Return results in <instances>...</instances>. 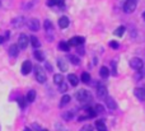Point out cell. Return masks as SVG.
<instances>
[{
    "label": "cell",
    "instance_id": "30bf717a",
    "mask_svg": "<svg viewBox=\"0 0 145 131\" xmlns=\"http://www.w3.org/2000/svg\"><path fill=\"white\" fill-rule=\"evenodd\" d=\"M105 101H106V104H107V107L111 109V111H115L116 109V102H115V99L113 98H111V97H106L105 98Z\"/></svg>",
    "mask_w": 145,
    "mask_h": 131
},
{
    "label": "cell",
    "instance_id": "e575fe53",
    "mask_svg": "<svg viewBox=\"0 0 145 131\" xmlns=\"http://www.w3.org/2000/svg\"><path fill=\"white\" fill-rule=\"evenodd\" d=\"M55 129H56V131H68L63 124H55Z\"/></svg>",
    "mask_w": 145,
    "mask_h": 131
},
{
    "label": "cell",
    "instance_id": "836d02e7",
    "mask_svg": "<svg viewBox=\"0 0 145 131\" xmlns=\"http://www.w3.org/2000/svg\"><path fill=\"white\" fill-rule=\"evenodd\" d=\"M138 71H139V73L135 75V79H136V80H140V79L145 75V70H143V69H140V70H138Z\"/></svg>",
    "mask_w": 145,
    "mask_h": 131
},
{
    "label": "cell",
    "instance_id": "484cf974",
    "mask_svg": "<svg viewBox=\"0 0 145 131\" xmlns=\"http://www.w3.org/2000/svg\"><path fill=\"white\" fill-rule=\"evenodd\" d=\"M69 102H70V96H68V94H65V96L61 98V102H60V106L64 107L65 104H68Z\"/></svg>",
    "mask_w": 145,
    "mask_h": 131
},
{
    "label": "cell",
    "instance_id": "5bb4252c",
    "mask_svg": "<svg viewBox=\"0 0 145 131\" xmlns=\"http://www.w3.org/2000/svg\"><path fill=\"white\" fill-rule=\"evenodd\" d=\"M57 66H59V69H60L61 71H68V69H69L68 63H66L64 59H59L57 60Z\"/></svg>",
    "mask_w": 145,
    "mask_h": 131
},
{
    "label": "cell",
    "instance_id": "d4e9b609",
    "mask_svg": "<svg viewBox=\"0 0 145 131\" xmlns=\"http://www.w3.org/2000/svg\"><path fill=\"white\" fill-rule=\"evenodd\" d=\"M36 99V92L35 91H29L27 94V102H33Z\"/></svg>",
    "mask_w": 145,
    "mask_h": 131
},
{
    "label": "cell",
    "instance_id": "f6af8a7d",
    "mask_svg": "<svg viewBox=\"0 0 145 131\" xmlns=\"http://www.w3.org/2000/svg\"><path fill=\"white\" fill-rule=\"evenodd\" d=\"M0 5H1V3H0Z\"/></svg>",
    "mask_w": 145,
    "mask_h": 131
},
{
    "label": "cell",
    "instance_id": "e0dca14e",
    "mask_svg": "<svg viewBox=\"0 0 145 131\" xmlns=\"http://www.w3.org/2000/svg\"><path fill=\"white\" fill-rule=\"evenodd\" d=\"M99 75H101V78L107 79L108 75H110V70H108V68H106V66H102V68L99 69Z\"/></svg>",
    "mask_w": 145,
    "mask_h": 131
},
{
    "label": "cell",
    "instance_id": "ab89813d",
    "mask_svg": "<svg viewBox=\"0 0 145 131\" xmlns=\"http://www.w3.org/2000/svg\"><path fill=\"white\" fill-rule=\"evenodd\" d=\"M46 69H47L48 71H52V66H51L48 63H46Z\"/></svg>",
    "mask_w": 145,
    "mask_h": 131
},
{
    "label": "cell",
    "instance_id": "ffe728a7",
    "mask_svg": "<svg viewBox=\"0 0 145 131\" xmlns=\"http://www.w3.org/2000/svg\"><path fill=\"white\" fill-rule=\"evenodd\" d=\"M59 48H60L61 51H66V52H68V51L70 50V45H69V42H65V41H61V42L59 43Z\"/></svg>",
    "mask_w": 145,
    "mask_h": 131
},
{
    "label": "cell",
    "instance_id": "3957f363",
    "mask_svg": "<svg viewBox=\"0 0 145 131\" xmlns=\"http://www.w3.org/2000/svg\"><path fill=\"white\" fill-rule=\"evenodd\" d=\"M138 7V0H126L123 4V12L125 13H133Z\"/></svg>",
    "mask_w": 145,
    "mask_h": 131
},
{
    "label": "cell",
    "instance_id": "f35d334b",
    "mask_svg": "<svg viewBox=\"0 0 145 131\" xmlns=\"http://www.w3.org/2000/svg\"><path fill=\"white\" fill-rule=\"evenodd\" d=\"M111 65H112V74H113V75H116V74H117V70H116V63H115V61H112V63H111Z\"/></svg>",
    "mask_w": 145,
    "mask_h": 131
},
{
    "label": "cell",
    "instance_id": "7a4b0ae2",
    "mask_svg": "<svg viewBox=\"0 0 145 131\" xmlns=\"http://www.w3.org/2000/svg\"><path fill=\"white\" fill-rule=\"evenodd\" d=\"M35 76H36V80L38 83H45L46 81V74H45V70H43L41 66H35Z\"/></svg>",
    "mask_w": 145,
    "mask_h": 131
},
{
    "label": "cell",
    "instance_id": "cb8c5ba5",
    "mask_svg": "<svg viewBox=\"0 0 145 131\" xmlns=\"http://www.w3.org/2000/svg\"><path fill=\"white\" fill-rule=\"evenodd\" d=\"M95 127H97L98 131H107V127H106L105 122L103 121H97L95 122Z\"/></svg>",
    "mask_w": 145,
    "mask_h": 131
},
{
    "label": "cell",
    "instance_id": "44dd1931",
    "mask_svg": "<svg viewBox=\"0 0 145 131\" xmlns=\"http://www.w3.org/2000/svg\"><path fill=\"white\" fill-rule=\"evenodd\" d=\"M33 55H35V57L37 59L38 61H43V60H45V53H43L42 51H40V50H36Z\"/></svg>",
    "mask_w": 145,
    "mask_h": 131
},
{
    "label": "cell",
    "instance_id": "f546056e",
    "mask_svg": "<svg viewBox=\"0 0 145 131\" xmlns=\"http://www.w3.org/2000/svg\"><path fill=\"white\" fill-rule=\"evenodd\" d=\"M69 60H70V63L74 64V65H79V64H80V60L76 57V56H74V55L69 56Z\"/></svg>",
    "mask_w": 145,
    "mask_h": 131
},
{
    "label": "cell",
    "instance_id": "74e56055",
    "mask_svg": "<svg viewBox=\"0 0 145 131\" xmlns=\"http://www.w3.org/2000/svg\"><path fill=\"white\" fill-rule=\"evenodd\" d=\"M80 131H93V130H92V126H90V125H85V126L82 127Z\"/></svg>",
    "mask_w": 145,
    "mask_h": 131
},
{
    "label": "cell",
    "instance_id": "d590c367",
    "mask_svg": "<svg viewBox=\"0 0 145 131\" xmlns=\"http://www.w3.org/2000/svg\"><path fill=\"white\" fill-rule=\"evenodd\" d=\"M25 101H27V99L22 98V97H20V98L18 99V103H19V106L22 107V108H24V107H25Z\"/></svg>",
    "mask_w": 145,
    "mask_h": 131
},
{
    "label": "cell",
    "instance_id": "8fae6325",
    "mask_svg": "<svg viewBox=\"0 0 145 131\" xmlns=\"http://www.w3.org/2000/svg\"><path fill=\"white\" fill-rule=\"evenodd\" d=\"M134 94L136 96V98L140 99V101H145V89L143 88H136L134 91Z\"/></svg>",
    "mask_w": 145,
    "mask_h": 131
},
{
    "label": "cell",
    "instance_id": "2e32d148",
    "mask_svg": "<svg viewBox=\"0 0 145 131\" xmlns=\"http://www.w3.org/2000/svg\"><path fill=\"white\" fill-rule=\"evenodd\" d=\"M69 18L68 17H61L60 19H59V25H60V28H68V25H69Z\"/></svg>",
    "mask_w": 145,
    "mask_h": 131
},
{
    "label": "cell",
    "instance_id": "ac0fdd59",
    "mask_svg": "<svg viewBox=\"0 0 145 131\" xmlns=\"http://www.w3.org/2000/svg\"><path fill=\"white\" fill-rule=\"evenodd\" d=\"M29 42H31V45H32L35 48H38V47H40V45H41L40 41H38V38L36 37V36H31V37H29Z\"/></svg>",
    "mask_w": 145,
    "mask_h": 131
},
{
    "label": "cell",
    "instance_id": "60d3db41",
    "mask_svg": "<svg viewBox=\"0 0 145 131\" xmlns=\"http://www.w3.org/2000/svg\"><path fill=\"white\" fill-rule=\"evenodd\" d=\"M78 52H79L80 55H84V50H83V47H80V46H79V48H78Z\"/></svg>",
    "mask_w": 145,
    "mask_h": 131
},
{
    "label": "cell",
    "instance_id": "4316f807",
    "mask_svg": "<svg viewBox=\"0 0 145 131\" xmlns=\"http://www.w3.org/2000/svg\"><path fill=\"white\" fill-rule=\"evenodd\" d=\"M85 111H87V113H88V117H95V116H97V112H95L94 108L87 107V108H85Z\"/></svg>",
    "mask_w": 145,
    "mask_h": 131
},
{
    "label": "cell",
    "instance_id": "9a60e30c",
    "mask_svg": "<svg viewBox=\"0 0 145 131\" xmlns=\"http://www.w3.org/2000/svg\"><path fill=\"white\" fill-rule=\"evenodd\" d=\"M68 80H69V83H70L72 87H76L78 83H79V79H78V76L75 75V74H69V75H68Z\"/></svg>",
    "mask_w": 145,
    "mask_h": 131
},
{
    "label": "cell",
    "instance_id": "277c9868",
    "mask_svg": "<svg viewBox=\"0 0 145 131\" xmlns=\"http://www.w3.org/2000/svg\"><path fill=\"white\" fill-rule=\"evenodd\" d=\"M130 66L134 69V70H140V69H143V66H144V63H143V60L141 59H139V57H134V59H131V61H130Z\"/></svg>",
    "mask_w": 145,
    "mask_h": 131
},
{
    "label": "cell",
    "instance_id": "1f68e13d",
    "mask_svg": "<svg viewBox=\"0 0 145 131\" xmlns=\"http://www.w3.org/2000/svg\"><path fill=\"white\" fill-rule=\"evenodd\" d=\"M59 91H60L61 93H65V92L68 91V85H66V83H64V81H63V83L59 85Z\"/></svg>",
    "mask_w": 145,
    "mask_h": 131
},
{
    "label": "cell",
    "instance_id": "b9f144b4",
    "mask_svg": "<svg viewBox=\"0 0 145 131\" xmlns=\"http://www.w3.org/2000/svg\"><path fill=\"white\" fill-rule=\"evenodd\" d=\"M4 41H5V38H4V37H1V36H0V45H1V43L4 42Z\"/></svg>",
    "mask_w": 145,
    "mask_h": 131
},
{
    "label": "cell",
    "instance_id": "f1b7e54d",
    "mask_svg": "<svg viewBox=\"0 0 145 131\" xmlns=\"http://www.w3.org/2000/svg\"><path fill=\"white\" fill-rule=\"evenodd\" d=\"M82 81L83 83H85V84H88L90 81V75L88 73H83L82 74Z\"/></svg>",
    "mask_w": 145,
    "mask_h": 131
},
{
    "label": "cell",
    "instance_id": "7bdbcfd3",
    "mask_svg": "<svg viewBox=\"0 0 145 131\" xmlns=\"http://www.w3.org/2000/svg\"><path fill=\"white\" fill-rule=\"evenodd\" d=\"M143 18H144V20H145V12H144V14H143Z\"/></svg>",
    "mask_w": 145,
    "mask_h": 131
},
{
    "label": "cell",
    "instance_id": "d6a6232c",
    "mask_svg": "<svg viewBox=\"0 0 145 131\" xmlns=\"http://www.w3.org/2000/svg\"><path fill=\"white\" fill-rule=\"evenodd\" d=\"M94 109H95V112H97V115L98 113H103V112H105V108H103L102 104H95Z\"/></svg>",
    "mask_w": 145,
    "mask_h": 131
},
{
    "label": "cell",
    "instance_id": "7402d4cb",
    "mask_svg": "<svg viewBox=\"0 0 145 131\" xmlns=\"http://www.w3.org/2000/svg\"><path fill=\"white\" fill-rule=\"evenodd\" d=\"M63 81H64V76L61 75V74H56V75H54V83H55V84L60 85Z\"/></svg>",
    "mask_w": 145,
    "mask_h": 131
},
{
    "label": "cell",
    "instance_id": "ba28073f",
    "mask_svg": "<svg viewBox=\"0 0 145 131\" xmlns=\"http://www.w3.org/2000/svg\"><path fill=\"white\" fill-rule=\"evenodd\" d=\"M32 70V63L29 60H25L24 63L22 64V74L23 75H28Z\"/></svg>",
    "mask_w": 145,
    "mask_h": 131
},
{
    "label": "cell",
    "instance_id": "5b68a950",
    "mask_svg": "<svg viewBox=\"0 0 145 131\" xmlns=\"http://www.w3.org/2000/svg\"><path fill=\"white\" fill-rule=\"evenodd\" d=\"M28 43H29V38L25 35H20L19 38H18V47H19L20 50H25Z\"/></svg>",
    "mask_w": 145,
    "mask_h": 131
},
{
    "label": "cell",
    "instance_id": "83f0119b",
    "mask_svg": "<svg viewBox=\"0 0 145 131\" xmlns=\"http://www.w3.org/2000/svg\"><path fill=\"white\" fill-rule=\"evenodd\" d=\"M125 29H126V28L123 27V25H120V27H118L117 29H116V31H115V32H113V33H115L116 36H118V37H121V36L123 35V32H125Z\"/></svg>",
    "mask_w": 145,
    "mask_h": 131
},
{
    "label": "cell",
    "instance_id": "d6986e66",
    "mask_svg": "<svg viewBox=\"0 0 145 131\" xmlns=\"http://www.w3.org/2000/svg\"><path fill=\"white\" fill-rule=\"evenodd\" d=\"M48 7H54V5H59V7H64V0H47Z\"/></svg>",
    "mask_w": 145,
    "mask_h": 131
},
{
    "label": "cell",
    "instance_id": "9c48e42d",
    "mask_svg": "<svg viewBox=\"0 0 145 131\" xmlns=\"http://www.w3.org/2000/svg\"><path fill=\"white\" fill-rule=\"evenodd\" d=\"M97 97L98 98H106L107 97V89L102 84H97Z\"/></svg>",
    "mask_w": 145,
    "mask_h": 131
},
{
    "label": "cell",
    "instance_id": "6da1fadb",
    "mask_svg": "<svg viewBox=\"0 0 145 131\" xmlns=\"http://www.w3.org/2000/svg\"><path fill=\"white\" fill-rule=\"evenodd\" d=\"M75 97H76L78 101L83 102V103H85V102H89L90 99H92V96H90V93L88 91H85V89H80V91H78L76 93H75Z\"/></svg>",
    "mask_w": 145,
    "mask_h": 131
},
{
    "label": "cell",
    "instance_id": "ee69618b",
    "mask_svg": "<svg viewBox=\"0 0 145 131\" xmlns=\"http://www.w3.org/2000/svg\"><path fill=\"white\" fill-rule=\"evenodd\" d=\"M42 131H47V130H42Z\"/></svg>",
    "mask_w": 145,
    "mask_h": 131
},
{
    "label": "cell",
    "instance_id": "8d00e7d4",
    "mask_svg": "<svg viewBox=\"0 0 145 131\" xmlns=\"http://www.w3.org/2000/svg\"><path fill=\"white\" fill-rule=\"evenodd\" d=\"M110 46L113 48V50H116V48H118V46H120V45H118V42H116V41H111Z\"/></svg>",
    "mask_w": 145,
    "mask_h": 131
},
{
    "label": "cell",
    "instance_id": "4dcf8cb0",
    "mask_svg": "<svg viewBox=\"0 0 145 131\" xmlns=\"http://www.w3.org/2000/svg\"><path fill=\"white\" fill-rule=\"evenodd\" d=\"M45 29L46 31H52L54 29V25L51 23V20H45Z\"/></svg>",
    "mask_w": 145,
    "mask_h": 131
},
{
    "label": "cell",
    "instance_id": "52a82bcc",
    "mask_svg": "<svg viewBox=\"0 0 145 131\" xmlns=\"http://www.w3.org/2000/svg\"><path fill=\"white\" fill-rule=\"evenodd\" d=\"M27 25H28V28H29L31 31H33V32H36V31H38V29H40V20H38V19H36V18H32V19H29V20H28Z\"/></svg>",
    "mask_w": 145,
    "mask_h": 131
},
{
    "label": "cell",
    "instance_id": "7c38bea8",
    "mask_svg": "<svg viewBox=\"0 0 145 131\" xmlns=\"http://www.w3.org/2000/svg\"><path fill=\"white\" fill-rule=\"evenodd\" d=\"M8 52H9V55L12 56V57H17L18 53H19V47H18V45H12L9 47V50H8Z\"/></svg>",
    "mask_w": 145,
    "mask_h": 131
},
{
    "label": "cell",
    "instance_id": "8992f818",
    "mask_svg": "<svg viewBox=\"0 0 145 131\" xmlns=\"http://www.w3.org/2000/svg\"><path fill=\"white\" fill-rule=\"evenodd\" d=\"M85 42V38L82 37V36H76V37H72L70 38V41H69V45L70 46H82L83 43Z\"/></svg>",
    "mask_w": 145,
    "mask_h": 131
},
{
    "label": "cell",
    "instance_id": "603a6c76",
    "mask_svg": "<svg viewBox=\"0 0 145 131\" xmlns=\"http://www.w3.org/2000/svg\"><path fill=\"white\" fill-rule=\"evenodd\" d=\"M72 117H74V112L72 111H68V112H64L63 113V119L65 120V121H70V120H72Z\"/></svg>",
    "mask_w": 145,
    "mask_h": 131
},
{
    "label": "cell",
    "instance_id": "4fadbf2b",
    "mask_svg": "<svg viewBox=\"0 0 145 131\" xmlns=\"http://www.w3.org/2000/svg\"><path fill=\"white\" fill-rule=\"evenodd\" d=\"M24 17H18V18H15V19H13V25H14L15 28H20L23 24H24Z\"/></svg>",
    "mask_w": 145,
    "mask_h": 131
}]
</instances>
